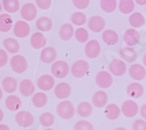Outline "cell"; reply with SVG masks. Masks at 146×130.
<instances>
[{
	"label": "cell",
	"mask_w": 146,
	"mask_h": 130,
	"mask_svg": "<svg viewBox=\"0 0 146 130\" xmlns=\"http://www.w3.org/2000/svg\"><path fill=\"white\" fill-rule=\"evenodd\" d=\"M56 111L58 114V116L61 117V119L63 120H70L72 119V116L75 115L76 113V108L74 103H72L71 101H61L57 107H56Z\"/></svg>",
	"instance_id": "6da1fadb"
},
{
	"label": "cell",
	"mask_w": 146,
	"mask_h": 130,
	"mask_svg": "<svg viewBox=\"0 0 146 130\" xmlns=\"http://www.w3.org/2000/svg\"><path fill=\"white\" fill-rule=\"evenodd\" d=\"M9 65H11V69L17 74L25 73L27 70V68H28L27 59L23 55H21V54H15V55L12 56L11 61H9Z\"/></svg>",
	"instance_id": "7a4b0ae2"
},
{
	"label": "cell",
	"mask_w": 146,
	"mask_h": 130,
	"mask_svg": "<svg viewBox=\"0 0 146 130\" xmlns=\"http://www.w3.org/2000/svg\"><path fill=\"white\" fill-rule=\"evenodd\" d=\"M50 72L54 77L64 79L70 73V67L64 60H56L50 67Z\"/></svg>",
	"instance_id": "3957f363"
},
{
	"label": "cell",
	"mask_w": 146,
	"mask_h": 130,
	"mask_svg": "<svg viewBox=\"0 0 146 130\" xmlns=\"http://www.w3.org/2000/svg\"><path fill=\"white\" fill-rule=\"evenodd\" d=\"M89 68H90L89 62H87L86 60H77V61H75L74 63L71 65L70 73H71L72 76L76 77V79H82V77H84L88 74Z\"/></svg>",
	"instance_id": "277c9868"
},
{
	"label": "cell",
	"mask_w": 146,
	"mask_h": 130,
	"mask_svg": "<svg viewBox=\"0 0 146 130\" xmlns=\"http://www.w3.org/2000/svg\"><path fill=\"white\" fill-rule=\"evenodd\" d=\"M20 14L23 21H33L38 17V7L35 3H26L23 4L20 8Z\"/></svg>",
	"instance_id": "5b68a950"
},
{
	"label": "cell",
	"mask_w": 146,
	"mask_h": 130,
	"mask_svg": "<svg viewBox=\"0 0 146 130\" xmlns=\"http://www.w3.org/2000/svg\"><path fill=\"white\" fill-rule=\"evenodd\" d=\"M120 110H121V114H123L124 116L131 119V117L137 116L140 108H139V105L136 101L130 99V100H126V101L123 102V104H121V107H120Z\"/></svg>",
	"instance_id": "8992f818"
},
{
	"label": "cell",
	"mask_w": 146,
	"mask_h": 130,
	"mask_svg": "<svg viewBox=\"0 0 146 130\" xmlns=\"http://www.w3.org/2000/svg\"><path fill=\"white\" fill-rule=\"evenodd\" d=\"M15 122L19 127L22 128H29L34 123V116L31 111L27 110H20L15 115Z\"/></svg>",
	"instance_id": "52a82bcc"
},
{
	"label": "cell",
	"mask_w": 146,
	"mask_h": 130,
	"mask_svg": "<svg viewBox=\"0 0 146 130\" xmlns=\"http://www.w3.org/2000/svg\"><path fill=\"white\" fill-rule=\"evenodd\" d=\"M105 26L106 22L105 19L101 15H92L88 19V27L90 31L95 32V33H103L105 31Z\"/></svg>",
	"instance_id": "ba28073f"
},
{
	"label": "cell",
	"mask_w": 146,
	"mask_h": 130,
	"mask_svg": "<svg viewBox=\"0 0 146 130\" xmlns=\"http://www.w3.org/2000/svg\"><path fill=\"white\" fill-rule=\"evenodd\" d=\"M95 81H96V85L100 88L106 89L109 87H111L112 82H113V77H112L111 73L105 72V70H101V72H98L96 74Z\"/></svg>",
	"instance_id": "9c48e42d"
},
{
	"label": "cell",
	"mask_w": 146,
	"mask_h": 130,
	"mask_svg": "<svg viewBox=\"0 0 146 130\" xmlns=\"http://www.w3.org/2000/svg\"><path fill=\"white\" fill-rule=\"evenodd\" d=\"M109 69H110V73L112 75L123 76L127 72V66H126V62L120 60V59H113V60H111V62L109 63Z\"/></svg>",
	"instance_id": "30bf717a"
},
{
	"label": "cell",
	"mask_w": 146,
	"mask_h": 130,
	"mask_svg": "<svg viewBox=\"0 0 146 130\" xmlns=\"http://www.w3.org/2000/svg\"><path fill=\"white\" fill-rule=\"evenodd\" d=\"M123 40L127 47H135L140 42V33L135 28H129L124 32Z\"/></svg>",
	"instance_id": "8fae6325"
},
{
	"label": "cell",
	"mask_w": 146,
	"mask_h": 130,
	"mask_svg": "<svg viewBox=\"0 0 146 130\" xmlns=\"http://www.w3.org/2000/svg\"><path fill=\"white\" fill-rule=\"evenodd\" d=\"M36 85H38V87L41 91H48V90L55 88V86H56L55 85V77L53 75H49V74H43L38 79Z\"/></svg>",
	"instance_id": "7c38bea8"
},
{
	"label": "cell",
	"mask_w": 146,
	"mask_h": 130,
	"mask_svg": "<svg viewBox=\"0 0 146 130\" xmlns=\"http://www.w3.org/2000/svg\"><path fill=\"white\" fill-rule=\"evenodd\" d=\"M101 51H102L101 45L97 40H89L87 42L86 47H84V53H86L87 57L91 59V60L98 57L101 54Z\"/></svg>",
	"instance_id": "4fadbf2b"
},
{
	"label": "cell",
	"mask_w": 146,
	"mask_h": 130,
	"mask_svg": "<svg viewBox=\"0 0 146 130\" xmlns=\"http://www.w3.org/2000/svg\"><path fill=\"white\" fill-rule=\"evenodd\" d=\"M13 33L17 38H26L31 34V26L28 25V22L23 21V20H19L14 23L13 26Z\"/></svg>",
	"instance_id": "5bb4252c"
},
{
	"label": "cell",
	"mask_w": 146,
	"mask_h": 130,
	"mask_svg": "<svg viewBox=\"0 0 146 130\" xmlns=\"http://www.w3.org/2000/svg\"><path fill=\"white\" fill-rule=\"evenodd\" d=\"M129 75L135 81H141L146 77V68L140 63H133L129 69Z\"/></svg>",
	"instance_id": "9a60e30c"
},
{
	"label": "cell",
	"mask_w": 146,
	"mask_h": 130,
	"mask_svg": "<svg viewBox=\"0 0 146 130\" xmlns=\"http://www.w3.org/2000/svg\"><path fill=\"white\" fill-rule=\"evenodd\" d=\"M54 94L58 100H67L71 94V87L68 82H60L54 88Z\"/></svg>",
	"instance_id": "2e32d148"
},
{
	"label": "cell",
	"mask_w": 146,
	"mask_h": 130,
	"mask_svg": "<svg viewBox=\"0 0 146 130\" xmlns=\"http://www.w3.org/2000/svg\"><path fill=\"white\" fill-rule=\"evenodd\" d=\"M119 56H120V60H123L124 62H129V63H132L136 62V60L138 59V54L137 52L132 48V47H123L120 48L119 51Z\"/></svg>",
	"instance_id": "e0dca14e"
},
{
	"label": "cell",
	"mask_w": 146,
	"mask_h": 130,
	"mask_svg": "<svg viewBox=\"0 0 146 130\" xmlns=\"http://www.w3.org/2000/svg\"><path fill=\"white\" fill-rule=\"evenodd\" d=\"M57 57V51L54 47H44L40 53V59L43 63H54Z\"/></svg>",
	"instance_id": "ac0fdd59"
},
{
	"label": "cell",
	"mask_w": 146,
	"mask_h": 130,
	"mask_svg": "<svg viewBox=\"0 0 146 130\" xmlns=\"http://www.w3.org/2000/svg\"><path fill=\"white\" fill-rule=\"evenodd\" d=\"M144 93H145V89L139 82H132V83H130L126 87V94L131 97V100L141 97L144 95Z\"/></svg>",
	"instance_id": "d6986e66"
},
{
	"label": "cell",
	"mask_w": 146,
	"mask_h": 130,
	"mask_svg": "<svg viewBox=\"0 0 146 130\" xmlns=\"http://www.w3.org/2000/svg\"><path fill=\"white\" fill-rule=\"evenodd\" d=\"M19 91L21 93L22 96L25 97H29L34 95V91H35V86L33 83V81L29 79H25L22 80L20 83H19Z\"/></svg>",
	"instance_id": "ffe728a7"
},
{
	"label": "cell",
	"mask_w": 146,
	"mask_h": 130,
	"mask_svg": "<svg viewBox=\"0 0 146 130\" xmlns=\"http://www.w3.org/2000/svg\"><path fill=\"white\" fill-rule=\"evenodd\" d=\"M47 45V39L41 32H35L31 37V46L34 49H43Z\"/></svg>",
	"instance_id": "44dd1931"
},
{
	"label": "cell",
	"mask_w": 146,
	"mask_h": 130,
	"mask_svg": "<svg viewBox=\"0 0 146 130\" xmlns=\"http://www.w3.org/2000/svg\"><path fill=\"white\" fill-rule=\"evenodd\" d=\"M108 100H109V97H108V94H106V91H104V90H97L94 95H92V99H91V101H92V105L94 107H96V108H103V107H106V103H108Z\"/></svg>",
	"instance_id": "7402d4cb"
},
{
	"label": "cell",
	"mask_w": 146,
	"mask_h": 130,
	"mask_svg": "<svg viewBox=\"0 0 146 130\" xmlns=\"http://www.w3.org/2000/svg\"><path fill=\"white\" fill-rule=\"evenodd\" d=\"M5 105L9 111H20L21 107H22V102L21 99L17 95H8L5 100Z\"/></svg>",
	"instance_id": "603a6c76"
},
{
	"label": "cell",
	"mask_w": 146,
	"mask_h": 130,
	"mask_svg": "<svg viewBox=\"0 0 146 130\" xmlns=\"http://www.w3.org/2000/svg\"><path fill=\"white\" fill-rule=\"evenodd\" d=\"M1 88H3L4 91H6V93L9 94V95H12V94L15 93L19 89L18 81L12 76H6L1 82Z\"/></svg>",
	"instance_id": "cb8c5ba5"
},
{
	"label": "cell",
	"mask_w": 146,
	"mask_h": 130,
	"mask_svg": "<svg viewBox=\"0 0 146 130\" xmlns=\"http://www.w3.org/2000/svg\"><path fill=\"white\" fill-rule=\"evenodd\" d=\"M102 40L105 42L108 46H115L119 41V35L116 31L113 29H105L102 33Z\"/></svg>",
	"instance_id": "d4e9b609"
},
{
	"label": "cell",
	"mask_w": 146,
	"mask_h": 130,
	"mask_svg": "<svg viewBox=\"0 0 146 130\" xmlns=\"http://www.w3.org/2000/svg\"><path fill=\"white\" fill-rule=\"evenodd\" d=\"M35 26L39 29V32L43 33V32H49L53 28V21L49 17H40L39 19H36L35 21Z\"/></svg>",
	"instance_id": "484cf974"
},
{
	"label": "cell",
	"mask_w": 146,
	"mask_h": 130,
	"mask_svg": "<svg viewBox=\"0 0 146 130\" xmlns=\"http://www.w3.org/2000/svg\"><path fill=\"white\" fill-rule=\"evenodd\" d=\"M120 114H121L120 108L118 107L117 104H115V103L108 104L106 107H105V109H104V115H105V117H106L108 120H110V121L117 120L118 117L120 116Z\"/></svg>",
	"instance_id": "4316f807"
},
{
	"label": "cell",
	"mask_w": 146,
	"mask_h": 130,
	"mask_svg": "<svg viewBox=\"0 0 146 130\" xmlns=\"http://www.w3.org/2000/svg\"><path fill=\"white\" fill-rule=\"evenodd\" d=\"M58 35L63 41H69L75 35V29L71 23H63L58 29Z\"/></svg>",
	"instance_id": "83f0119b"
},
{
	"label": "cell",
	"mask_w": 146,
	"mask_h": 130,
	"mask_svg": "<svg viewBox=\"0 0 146 130\" xmlns=\"http://www.w3.org/2000/svg\"><path fill=\"white\" fill-rule=\"evenodd\" d=\"M14 23H13V19L8 13H1L0 14V32L3 33H7L13 28Z\"/></svg>",
	"instance_id": "f1b7e54d"
},
{
	"label": "cell",
	"mask_w": 146,
	"mask_h": 130,
	"mask_svg": "<svg viewBox=\"0 0 146 130\" xmlns=\"http://www.w3.org/2000/svg\"><path fill=\"white\" fill-rule=\"evenodd\" d=\"M3 45H4V48H5V51L7 53H11V54L15 55L20 51V43L14 38H7V39H5Z\"/></svg>",
	"instance_id": "f546056e"
},
{
	"label": "cell",
	"mask_w": 146,
	"mask_h": 130,
	"mask_svg": "<svg viewBox=\"0 0 146 130\" xmlns=\"http://www.w3.org/2000/svg\"><path fill=\"white\" fill-rule=\"evenodd\" d=\"M129 23L132 28H140L145 25V17L140 12H133V13L129 17Z\"/></svg>",
	"instance_id": "4dcf8cb0"
},
{
	"label": "cell",
	"mask_w": 146,
	"mask_h": 130,
	"mask_svg": "<svg viewBox=\"0 0 146 130\" xmlns=\"http://www.w3.org/2000/svg\"><path fill=\"white\" fill-rule=\"evenodd\" d=\"M136 8L135 0H119L118 1V9L123 14H132Z\"/></svg>",
	"instance_id": "1f68e13d"
},
{
	"label": "cell",
	"mask_w": 146,
	"mask_h": 130,
	"mask_svg": "<svg viewBox=\"0 0 146 130\" xmlns=\"http://www.w3.org/2000/svg\"><path fill=\"white\" fill-rule=\"evenodd\" d=\"M92 109H94V105L90 103V102H87V101H83L81 102L78 105H77V108H76V111L77 114L81 116V117H89L92 113Z\"/></svg>",
	"instance_id": "d6a6232c"
},
{
	"label": "cell",
	"mask_w": 146,
	"mask_h": 130,
	"mask_svg": "<svg viewBox=\"0 0 146 130\" xmlns=\"http://www.w3.org/2000/svg\"><path fill=\"white\" fill-rule=\"evenodd\" d=\"M32 103L36 108H43L44 105L48 103V97L46 95V93H43V91L35 93L32 96Z\"/></svg>",
	"instance_id": "836d02e7"
},
{
	"label": "cell",
	"mask_w": 146,
	"mask_h": 130,
	"mask_svg": "<svg viewBox=\"0 0 146 130\" xmlns=\"http://www.w3.org/2000/svg\"><path fill=\"white\" fill-rule=\"evenodd\" d=\"M3 8L7 12L8 14L11 13H17L21 8L19 0H4L3 1Z\"/></svg>",
	"instance_id": "e575fe53"
},
{
	"label": "cell",
	"mask_w": 146,
	"mask_h": 130,
	"mask_svg": "<svg viewBox=\"0 0 146 130\" xmlns=\"http://www.w3.org/2000/svg\"><path fill=\"white\" fill-rule=\"evenodd\" d=\"M70 20H71V25H75V26H83L88 22L87 15L83 12H75V13H72L70 17Z\"/></svg>",
	"instance_id": "d590c367"
},
{
	"label": "cell",
	"mask_w": 146,
	"mask_h": 130,
	"mask_svg": "<svg viewBox=\"0 0 146 130\" xmlns=\"http://www.w3.org/2000/svg\"><path fill=\"white\" fill-rule=\"evenodd\" d=\"M100 6L105 13H112L118 8V1L116 0H102L100 1Z\"/></svg>",
	"instance_id": "8d00e7d4"
},
{
	"label": "cell",
	"mask_w": 146,
	"mask_h": 130,
	"mask_svg": "<svg viewBox=\"0 0 146 130\" xmlns=\"http://www.w3.org/2000/svg\"><path fill=\"white\" fill-rule=\"evenodd\" d=\"M39 122L44 128H50L55 123V116L52 113H43L39 117Z\"/></svg>",
	"instance_id": "74e56055"
},
{
	"label": "cell",
	"mask_w": 146,
	"mask_h": 130,
	"mask_svg": "<svg viewBox=\"0 0 146 130\" xmlns=\"http://www.w3.org/2000/svg\"><path fill=\"white\" fill-rule=\"evenodd\" d=\"M75 39L81 42V43H87L89 41V32L83 28V27H78L76 31H75Z\"/></svg>",
	"instance_id": "f35d334b"
},
{
	"label": "cell",
	"mask_w": 146,
	"mask_h": 130,
	"mask_svg": "<svg viewBox=\"0 0 146 130\" xmlns=\"http://www.w3.org/2000/svg\"><path fill=\"white\" fill-rule=\"evenodd\" d=\"M94 129H95L94 124L87 120H81L76 122L74 125V130H94Z\"/></svg>",
	"instance_id": "ab89813d"
},
{
	"label": "cell",
	"mask_w": 146,
	"mask_h": 130,
	"mask_svg": "<svg viewBox=\"0 0 146 130\" xmlns=\"http://www.w3.org/2000/svg\"><path fill=\"white\" fill-rule=\"evenodd\" d=\"M35 5H36V7L42 11H47L52 7V1L50 0H36Z\"/></svg>",
	"instance_id": "60d3db41"
},
{
	"label": "cell",
	"mask_w": 146,
	"mask_h": 130,
	"mask_svg": "<svg viewBox=\"0 0 146 130\" xmlns=\"http://www.w3.org/2000/svg\"><path fill=\"white\" fill-rule=\"evenodd\" d=\"M72 5L78 9H86L89 7L90 1L89 0H74V1H72Z\"/></svg>",
	"instance_id": "b9f144b4"
},
{
	"label": "cell",
	"mask_w": 146,
	"mask_h": 130,
	"mask_svg": "<svg viewBox=\"0 0 146 130\" xmlns=\"http://www.w3.org/2000/svg\"><path fill=\"white\" fill-rule=\"evenodd\" d=\"M7 62H8V53L5 49L0 48V68L5 67Z\"/></svg>",
	"instance_id": "7bdbcfd3"
},
{
	"label": "cell",
	"mask_w": 146,
	"mask_h": 130,
	"mask_svg": "<svg viewBox=\"0 0 146 130\" xmlns=\"http://www.w3.org/2000/svg\"><path fill=\"white\" fill-rule=\"evenodd\" d=\"M133 130H146V121L145 120H136L132 124Z\"/></svg>",
	"instance_id": "ee69618b"
},
{
	"label": "cell",
	"mask_w": 146,
	"mask_h": 130,
	"mask_svg": "<svg viewBox=\"0 0 146 130\" xmlns=\"http://www.w3.org/2000/svg\"><path fill=\"white\" fill-rule=\"evenodd\" d=\"M139 113H140V115H141V119L146 121V103H144L141 107H140Z\"/></svg>",
	"instance_id": "f6af8a7d"
},
{
	"label": "cell",
	"mask_w": 146,
	"mask_h": 130,
	"mask_svg": "<svg viewBox=\"0 0 146 130\" xmlns=\"http://www.w3.org/2000/svg\"><path fill=\"white\" fill-rule=\"evenodd\" d=\"M135 4L139 6H145L146 5V0H135Z\"/></svg>",
	"instance_id": "bcb514c9"
},
{
	"label": "cell",
	"mask_w": 146,
	"mask_h": 130,
	"mask_svg": "<svg viewBox=\"0 0 146 130\" xmlns=\"http://www.w3.org/2000/svg\"><path fill=\"white\" fill-rule=\"evenodd\" d=\"M0 130H11V129H9V127L7 124H3L1 123L0 124Z\"/></svg>",
	"instance_id": "7dc6e473"
},
{
	"label": "cell",
	"mask_w": 146,
	"mask_h": 130,
	"mask_svg": "<svg viewBox=\"0 0 146 130\" xmlns=\"http://www.w3.org/2000/svg\"><path fill=\"white\" fill-rule=\"evenodd\" d=\"M3 120H4V111H3L1 109H0V124H1Z\"/></svg>",
	"instance_id": "c3c4849f"
},
{
	"label": "cell",
	"mask_w": 146,
	"mask_h": 130,
	"mask_svg": "<svg viewBox=\"0 0 146 130\" xmlns=\"http://www.w3.org/2000/svg\"><path fill=\"white\" fill-rule=\"evenodd\" d=\"M143 66L146 68V54H144V56H143Z\"/></svg>",
	"instance_id": "681fc988"
},
{
	"label": "cell",
	"mask_w": 146,
	"mask_h": 130,
	"mask_svg": "<svg viewBox=\"0 0 146 130\" xmlns=\"http://www.w3.org/2000/svg\"><path fill=\"white\" fill-rule=\"evenodd\" d=\"M3 93H4V91H3V88L0 87V101L3 100Z\"/></svg>",
	"instance_id": "f907efd6"
},
{
	"label": "cell",
	"mask_w": 146,
	"mask_h": 130,
	"mask_svg": "<svg viewBox=\"0 0 146 130\" xmlns=\"http://www.w3.org/2000/svg\"><path fill=\"white\" fill-rule=\"evenodd\" d=\"M115 130H127L126 128H124V127H118V128H116Z\"/></svg>",
	"instance_id": "816d5d0a"
},
{
	"label": "cell",
	"mask_w": 146,
	"mask_h": 130,
	"mask_svg": "<svg viewBox=\"0 0 146 130\" xmlns=\"http://www.w3.org/2000/svg\"><path fill=\"white\" fill-rule=\"evenodd\" d=\"M1 11H3V3H0V14H1Z\"/></svg>",
	"instance_id": "f5cc1de1"
},
{
	"label": "cell",
	"mask_w": 146,
	"mask_h": 130,
	"mask_svg": "<svg viewBox=\"0 0 146 130\" xmlns=\"http://www.w3.org/2000/svg\"><path fill=\"white\" fill-rule=\"evenodd\" d=\"M44 130H54V129H50V128H48V129H44Z\"/></svg>",
	"instance_id": "db71d44e"
},
{
	"label": "cell",
	"mask_w": 146,
	"mask_h": 130,
	"mask_svg": "<svg viewBox=\"0 0 146 130\" xmlns=\"http://www.w3.org/2000/svg\"><path fill=\"white\" fill-rule=\"evenodd\" d=\"M25 130H36V129H25Z\"/></svg>",
	"instance_id": "11a10c76"
}]
</instances>
